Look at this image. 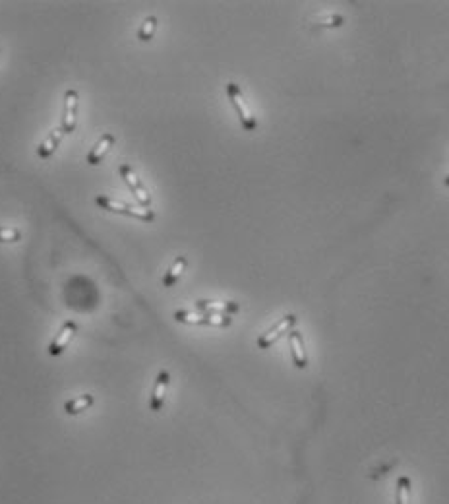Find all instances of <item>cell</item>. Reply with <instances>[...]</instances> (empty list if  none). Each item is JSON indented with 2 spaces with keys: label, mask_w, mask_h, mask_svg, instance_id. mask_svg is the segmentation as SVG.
<instances>
[{
  "label": "cell",
  "mask_w": 449,
  "mask_h": 504,
  "mask_svg": "<svg viewBox=\"0 0 449 504\" xmlns=\"http://www.w3.org/2000/svg\"><path fill=\"white\" fill-rule=\"evenodd\" d=\"M227 97H229L231 105L235 107L236 115H238V121H240L242 128H244L246 132H254V130L258 128V121H256V116L252 115V111H250V107H248L246 99H244V93L240 90V86L235 84V81H229V84H227Z\"/></svg>",
  "instance_id": "6da1fadb"
},
{
  "label": "cell",
  "mask_w": 449,
  "mask_h": 504,
  "mask_svg": "<svg viewBox=\"0 0 449 504\" xmlns=\"http://www.w3.org/2000/svg\"><path fill=\"white\" fill-rule=\"evenodd\" d=\"M95 204L103 210H109V212H114V214H124V216H130V218L142 219V221H153L155 219V214L147 207H138L132 206V204H126V202H120L116 198H111V196L99 194L95 196Z\"/></svg>",
  "instance_id": "7a4b0ae2"
},
{
  "label": "cell",
  "mask_w": 449,
  "mask_h": 504,
  "mask_svg": "<svg viewBox=\"0 0 449 504\" xmlns=\"http://www.w3.org/2000/svg\"><path fill=\"white\" fill-rule=\"evenodd\" d=\"M175 320L184 322V324H203V326H231L233 318L224 316V314H209V312H190V310H177L175 312Z\"/></svg>",
  "instance_id": "3957f363"
},
{
  "label": "cell",
  "mask_w": 449,
  "mask_h": 504,
  "mask_svg": "<svg viewBox=\"0 0 449 504\" xmlns=\"http://www.w3.org/2000/svg\"><path fill=\"white\" fill-rule=\"evenodd\" d=\"M296 324H298V316H296V314H292V312L291 314H285L281 320H277L273 326H271L270 330H266V332L259 336L258 347L259 349H270L271 345L275 344L281 336H285V333H289L291 330H294Z\"/></svg>",
  "instance_id": "277c9868"
},
{
  "label": "cell",
  "mask_w": 449,
  "mask_h": 504,
  "mask_svg": "<svg viewBox=\"0 0 449 504\" xmlns=\"http://www.w3.org/2000/svg\"><path fill=\"white\" fill-rule=\"evenodd\" d=\"M118 171H120V177L124 179V183L130 186V190H132V194L136 196L138 204H140L142 207H147V210H149V206H151V196H149V192H147L146 186L142 184V181L138 179V175H136L134 169H132L128 163H123Z\"/></svg>",
  "instance_id": "5b68a950"
},
{
  "label": "cell",
  "mask_w": 449,
  "mask_h": 504,
  "mask_svg": "<svg viewBox=\"0 0 449 504\" xmlns=\"http://www.w3.org/2000/svg\"><path fill=\"white\" fill-rule=\"evenodd\" d=\"M170 384V373L167 368H161L159 370L157 378H155V384L151 390V396H149V410L151 412H161L163 410V403H165V396H167V388Z\"/></svg>",
  "instance_id": "8992f818"
},
{
  "label": "cell",
  "mask_w": 449,
  "mask_h": 504,
  "mask_svg": "<svg viewBox=\"0 0 449 504\" xmlns=\"http://www.w3.org/2000/svg\"><path fill=\"white\" fill-rule=\"evenodd\" d=\"M76 115H78V92L68 90L64 95V116H62V132L72 134L76 130Z\"/></svg>",
  "instance_id": "52a82bcc"
},
{
  "label": "cell",
  "mask_w": 449,
  "mask_h": 504,
  "mask_svg": "<svg viewBox=\"0 0 449 504\" xmlns=\"http://www.w3.org/2000/svg\"><path fill=\"white\" fill-rule=\"evenodd\" d=\"M289 347H291V359L292 365L296 368L308 367V353H306V347H304V338L298 330H291L289 332Z\"/></svg>",
  "instance_id": "ba28073f"
},
{
  "label": "cell",
  "mask_w": 449,
  "mask_h": 504,
  "mask_svg": "<svg viewBox=\"0 0 449 504\" xmlns=\"http://www.w3.org/2000/svg\"><path fill=\"white\" fill-rule=\"evenodd\" d=\"M196 309L202 310V312H209V314H224V316H231L238 312V303L233 301H207V299H200L196 301Z\"/></svg>",
  "instance_id": "9c48e42d"
},
{
  "label": "cell",
  "mask_w": 449,
  "mask_h": 504,
  "mask_svg": "<svg viewBox=\"0 0 449 504\" xmlns=\"http://www.w3.org/2000/svg\"><path fill=\"white\" fill-rule=\"evenodd\" d=\"M76 330H78V326H76L74 322H64V324H62V328H60V332L56 333L55 340H53L51 345H49V353H51L53 357L60 355V353L64 351V347L68 345V342L74 338Z\"/></svg>",
  "instance_id": "30bf717a"
},
{
  "label": "cell",
  "mask_w": 449,
  "mask_h": 504,
  "mask_svg": "<svg viewBox=\"0 0 449 504\" xmlns=\"http://www.w3.org/2000/svg\"><path fill=\"white\" fill-rule=\"evenodd\" d=\"M114 142H116L114 134H103V136L99 138V142H97V144L93 146V149L88 153V163H90V165H99L103 161V158L107 155V151L114 146Z\"/></svg>",
  "instance_id": "8fae6325"
},
{
  "label": "cell",
  "mask_w": 449,
  "mask_h": 504,
  "mask_svg": "<svg viewBox=\"0 0 449 504\" xmlns=\"http://www.w3.org/2000/svg\"><path fill=\"white\" fill-rule=\"evenodd\" d=\"M62 136H64L62 128H60V130H53V132H51V134H49L43 142H41V146L37 148V155H39V158H43V160L51 158V155H53V153L56 151V148L60 146Z\"/></svg>",
  "instance_id": "7c38bea8"
},
{
  "label": "cell",
  "mask_w": 449,
  "mask_h": 504,
  "mask_svg": "<svg viewBox=\"0 0 449 504\" xmlns=\"http://www.w3.org/2000/svg\"><path fill=\"white\" fill-rule=\"evenodd\" d=\"M188 266V258L186 256H179L175 262L170 264V268L167 270V274L163 275V287H172L180 279V275L184 274Z\"/></svg>",
  "instance_id": "4fadbf2b"
},
{
  "label": "cell",
  "mask_w": 449,
  "mask_h": 504,
  "mask_svg": "<svg viewBox=\"0 0 449 504\" xmlns=\"http://www.w3.org/2000/svg\"><path fill=\"white\" fill-rule=\"evenodd\" d=\"M411 494H413V485L409 475H399L397 485H395V504H411Z\"/></svg>",
  "instance_id": "5bb4252c"
},
{
  "label": "cell",
  "mask_w": 449,
  "mask_h": 504,
  "mask_svg": "<svg viewBox=\"0 0 449 504\" xmlns=\"http://www.w3.org/2000/svg\"><path fill=\"white\" fill-rule=\"evenodd\" d=\"M93 401H95V398L91 394H84V396H78V398H72V400H68L64 403V412L68 415H78V413L86 412L88 407H91Z\"/></svg>",
  "instance_id": "9a60e30c"
},
{
  "label": "cell",
  "mask_w": 449,
  "mask_h": 504,
  "mask_svg": "<svg viewBox=\"0 0 449 504\" xmlns=\"http://www.w3.org/2000/svg\"><path fill=\"white\" fill-rule=\"evenodd\" d=\"M155 32H157V18H155V16H149V18H146L144 23H142V27H140V32H138V39L147 43V41L153 39Z\"/></svg>",
  "instance_id": "2e32d148"
},
{
  "label": "cell",
  "mask_w": 449,
  "mask_h": 504,
  "mask_svg": "<svg viewBox=\"0 0 449 504\" xmlns=\"http://www.w3.org/2000/svg\"><path fill=\"white\" fill-rule=\"evenodd\" d=\"M343 23H345V16H341V14H331V16H327V18L318 20L314 25H318V27H341Z\"/></svg>",
  "instance_id": "e0dca14e"
},
{
  "label": "cell",
  "mask_w": 449,
  "mask_h": 504,
  "mask_svg": "<svg viewBox=\"0 0 449 504\" xmlns=\"http://www.w3.org/2000/svg\"><path fill=\"white\" fill-rule=\"evenodd\" d=\"M22 233L16 227H0V242H16L20 241Z\"/></svg>",
  "instance_id": "ac0fdd59"
}]
</instances>
